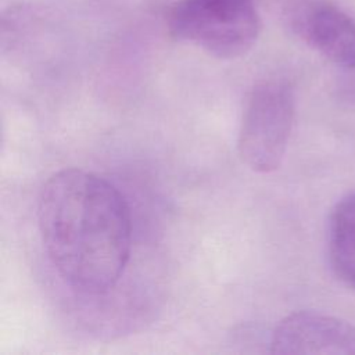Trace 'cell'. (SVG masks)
<instances>
[{"label": "cell", "instance_id": "obj_3", "mask_svg": "<svg viewBox=\"0 0 355 355\" xmlns=\"http://www.w3.org/2000/svg\"><path fill=\"white\" fill-rule=\"evenodd\" d=\"M295 114L293 89L283 80H266L250 93L239 130L243 162L258 173L277 169L284 158Z\"/></svg>", "mask_w": 355, "mask_h": 355}, {"label": "cell", "instance_id": "obj_5", "mask_svg": "<svg viewBox=\"0 0 355 355\" xmlns=\"http://www.w3.org/2000/svg\"><path fill=\"white\" fill-rule=\"evenodd\" d=\"M272 354L355 355V324L320 312L284 316L269 338Z\"/></svg>", "mask_w": 355, "mask_h": 355}, {"label": "cell", "instance_id": "obj_4", "mask_svg": "<svg viewBox=\"0 0 355 355\" xmlns=\"http://www.w3.org/2000/svg\"><path fill=\"white\" fill-rule=\"evenodd\" d=\"M293 32L323 57L355 73V21L326 0H295L287 10Z\"/></svg>", "mask_w": 355, "mask_h": 355}, {"label": "cell", "instance_id": "obj_2", "mask_svg": "<svg viewBox=\"0 0 355 355\" xmlns=\"http://www.w3.org/2000/svg\"><path fill=\"white\" fill-rule=\"evenodd\" d=\"M259 29L254 0H179L169 15L173 37L222 60L245 54Z\"/></svg>", "mask_w": 355, "mask_h": 355}, {"label": "cell", "instance_id": "obj_6", "mask_svg": "<svg viewBox=\"0 0 355 355\" xmlns=\"http://www.w3.org/2000/svg\"><path fill=\"white\" fill-rule=\"evenodd\" d=\"M327 254L336 276L355 290V193L343 197L330 214Z\"/></svg>", "mask_w": 355, "mask_h": 355}, {"label": "cell", "instance_id": "obj_7", "mask_svg": "<svg viewBox=\"0 0 355 355\" xmlns=\"http://www.w3.org/2000/svg\"><path fill=\"white\" fill-rule=\"evenodd\" d=\"M349 79L344 83V96L351 101H355V73H349Z\"/></svg>", "mask_w": 355, "mask_h": 355}, {"label": "cell", "instance_id": "obj_1", "mask_svg": "<svg viewBox=\"0 0 355 355\" xmlns=\"http://www.w3.org/2000/svg\"><path fill=\"white\" fill-rule=\"evenodd\" d=\"M43 247L61 279L82 294L111 290L128 265L132 218L123 194L97 173L51 175L37 202Z\"/></svg>", "mask_w": 355, "mask_h": 355}]
</instances>
